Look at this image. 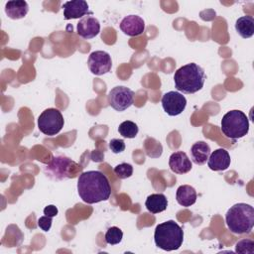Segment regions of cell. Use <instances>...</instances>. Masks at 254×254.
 Listing matches in <instances>:
<instances>
[{
	"label": "cell",
	"mask_w": 254,
	"mask_h": 254,
	"mask_svg": "<svg viewBox=\"0 0 254 254\" xmlns=\"http://www.w3.org/2000/svg\"><path fill=\"white\" fill-rule=\"evenodd\" d=\"M79 197L88 204L107 200L111 194L109 181L100 171L82 172L77 179Z\"/></svg>",
	"instance_id": "6da1fadb"
},
{
	"label": "cell",
	"mask_w": 254,
	"mask_h": 254,
	"mask_svg": "<svg viewBox=\"0 0 254 254\" xmlns=\"http://www.w3.org/2000/svg\"><path fill=\"white\" fill-rule=\"evenodd\" d=\"M206 75L201 66L190 63L181 66L174 74L175 87L186 94H193L199 91L204 84Z\"/></svg>",
	"instance_id": "7a4b0ae2"
},
{
	"label": "cell",
	"mask_w": 254,
	"mask_h": 254,
	"mask_svg": "<svg viewBox=\"0 0 254 254\" xmlns=\"http://www.w3.org/2000/svg\"><path fill=\"white\" fill-rule=\"evenodd\" d=\"M225 222L234 234L250 233L254 226V208L252 205L239 202L232 205L225 214Z\"/></svg>",
	"instance_id": "3957f363"
},
{
	"label": "cell",
	"mask_w": 254,
	"mask_h": 254,
	"mask_svg": "<svg viewBox=\"0 0 254 254\" xmlns=\"http://www.w3.org/2000/svg\"><path fill=\"white\" fill-rule=\"evenodd\" d=\"M154 241L157 247L165 251L178 250L184 241V231L174 220H167L156 226Z\"/></svg>",
	"instance_id": "277c9868"
},
{
	"label": "cell",
	"mask_w": 254,
	"mask_h": 254,
	"mask_svg": "<svg viewBox=\"0 0 254 254\" xmlns=\"http://www.w3.org/2000/svg\"><path fill=\"white\" fill-rule=\"evenodd\" d=\"M221 132L226 138L236 140L244 137L249 132V120L240 110H230L221 119Z\"/></svg>",
	"instance_id": "5b68a950"
},
{
	"label": "cell",
	"mask_w": 254,
	"mask_h": 254,
	"mask_svg": "<svg viewBox=\"0 0 254 254\" xmlns=\"http://www.w3.org/2000/svg\"><path fill=\"white\" fill-rule=\"evenodd\" d=\"M64 120L62 112L56 108H48L44 110L38 118L39 130L48 136L58 134L64 127Z\"/></svg>",
	"instance_id": "8992f818"
},
{
	"label": "cell",
	"mask_w": 254,
	"mask_h": 254,
	"mask_svg": "<svg viewBox=\"0 0 254 254\" xmlns=\"http://www.w3.org/2000/svg\"><path fill=\"white\" fill-rule=\"evenodd\" d=\"M74 167H78V165L71 159L64 156H56L45 166V173L53 180L62 181L74 177L70 174L71 168Z\"/></svg>",
	"instance_id": "52a82bcc"
},
{
	"label": "cell",
	"mask_w": 254,
	"mask_h": 254,
	"mask_svg": "<svg viewBox=\"0 0 254 254\" xmlns=\"http://www.w3.org/2000/svg\"><path fill=\"white\" fill-rule=\"evenodd\" d=\"M108 103L116 111H124L134 103V92L126 86H115L108 93Z\"/></svg>",
	"instance_id": "ba28073f"
},
{
	"label": "cell",
	"mask_w": 254,
	"mask_h": 254,
	"mask_svg": "<svg viewBox=\"0 0 254 254\" xmlns=\"http://www.w3.org/2000/svg\"><path fill=\"white\" fill-rule=\"evenodd\" d=\"M89 70L95 75H102L111 70L112 61L108 53L104 51L92 52L87 60Z\"/></svg>",
	"instance_id": "9c48e42d"
},
{
	"label": "cell",
	"mask_w": 254,
	"mask_h": 254,
	"mask_svg": "<svg viewBox=\"0 0 254 254\" xmlns=\"http://www.w3.org/2000/svg\"><path fill=\"white\" fill-rule=\"evenodd\" d=\"M161 102L164 111L170 116H177L181 114L187 106L186 97L178 91L166 92L163 95Z\"/></svg>",
	"instance_id": "30bf717a"
},
{
	"label": "cell",
	"mask_w": 254,
	"mask_h": 254,
	"mask_svg": "<svg viewBox=\"0 0 254 254\" xmlns=\"http://www.w3.org/2000/svg\"><path fill=\"white\" fill-rule=\"evenodd\" d=\"M63 9H64V18L65 20L78 19V18H83L84 16L93 15V13L89 11L87 2L84 0L66 1L63 4Z\"/></svg>",
	"instance_id": "8fae6325"
},
{
	"label": "cell",
	"mask_w": 254,
	"mask_h": 254,
	"mask_svg": "<svg viewBox=\"0 0 254 254\" xmlns=\"http://www.w3.org/2000/svg\"><path fill=\"white\" fill-rule=\"evenodd\" d=\"M76 32L79 37L85 40L96 37L100 32L99 21L92 15L84 16L79 20L76 27Z\"/></svg>",
	"instance_id": "7c38bea8"
},
{
	"label": "cell",
	"mask_w": 254,
	"mask_h": 254,
	"mask_svg": "<svg viewBox=\"0 0 254 254\" xmlns=\"http://www.w3.org/2000/svg\"><path fill=\"white\" fill-rule=\"evenodd\" d=\"M121 31L130 37H136L143 34L145 30V22L138 15H128L120 23Z\"/></svg>",
	"instance_id": "4fadbf2b"
},
{
	"label": "cell",
	"mask_w": 254,
	"mask_h": 254,
	"mask_svg": "<svg viewBox=\"0 0 254 254\" xmlns=\"http://www.w3.org/2000/svg\"><path fill=\"white\" fill-rule=\"evenodd\" d=\"M169 167L173 173L184 175L191 170L192 165L185 152L177 151L170 156Z\"/></svg>",
	"instance_id": "5bb4252c"
},
{
	"label": "cell",
	"mask_w": 254,
	"mask_h": 254,
	"mask_svg": "<svg viewBox=\"0 0 254 254\" xmlns=\"http://www.w3.org/2000/svg\"><path fill=\"white\" fill-rule=\"evenodd\" d=\"M230 155L225 149L219 148L214 150L208 157L207 166L212 171H224L230 166Z\"/></svg>",
	"instance_id": "9a60e30c"
},
{
	"label": "cell",
	"mask_w": 254,
	"mask_h": 254,
	"mask_svg": "<svg viewBox=\"0 0 254 254\" xmlns=\"http://www.w3.org/2000/svg\"><path fill=\"white\" fill-rule=\"evenodd\" d=\"M197 197L196 190L190 185L180 186L176 192V199L182 206L189 207L195 203Z\"/></svg>",
	"instance_id": "2e32d148"
},
{
	"label": "cell",
	"mask_w": 254,
	"mask_h": 254,
	"mask_svg": "<svg viewBox=\"0 0 254 254\" xmlns=\"http://www.w3.org/2000/svg\"><path fill=\"white\" fill-rule=\"evenodd\" d=\"M29 11V5L24 0L8 1L5 4V13L8 18L12 20H18L24 18Z\"/></svg>",
	"instance_id": "e0dca14e"
},
{
	"label": "cell",
	"mask_w": 254,
	"mask_h": 254,
	"mask_svg": "<svg viewBox=\"0 0 254 254\" xmlns=\"http://www.w3.org/2000/svg\"><path fill=\"white\" fill-rule=\"evenodd\" d=\"M210 147L204 141L195 142L190 148L191 160L196 165H203L208 160L210 155Z\"/></svg>",
	"instance_id": "ac0fdd59"
},
{
	"label": "cell",
	"mask_w": 254,
	"mask_h": 254,
	"mask_svg": "<svg viewBox=\"0 0 254 254\" xmlns=\"http://www.w3.org/2000/svg\"><path fill=\"white\" fill-rule=\"evenodd\" d=\"M145 206L151 213H160L167 209L168 199L163 193H152L147 197Z\"/></svg>",
	"instance_id": "d6986e66"
},
{
	"label": "cell",
	"mask_w": 254,
	"mask_h": 254,
	"mask_svg": "<svg viewBox=\"0 0 254 254\" xmlns=\"http://www.w3.org/2000/svg\"><path fill=\"white\" fill-rule=\"evenodd\" d=\"M235 30L244 39H248L254 35V18L246 15L238 18L235 22Z\"/></svg>",
	"instance_id": "ffe728a7"
},
{
	"label": "cell",
	"mask_w": 254,
	"mask_h": 254,
	"mask_svg": "<svg viewBox=\"0 0 254 254\" xmlns=\"http://www.w3.org/2000/svg\"><path fill=\"white\" fill-rule=\"evenodd\" d=\"M138 126L136 123H134L133 121H124L122 122L119 127H118V132L119 134L124 137V138H129V139H132V138H135L138 134Z\"/></svg>",
	"instance_id": "44dd1931"
},
{
	"label": "cell",
	"mask_w": 254,
	"mask_h": 254,
	"mask_svg": "<svg viewBox=\"0 0 254 254\" xmlns=\"http://www.w3.org/2000/svg\"><path fill=\"white\" fill-rule=\"evenodd\" d=\"M123 237L122 230L117 226H111L105 233V242L110 245H115L121 242Z\"/></svg>",
	"instance_id": "7402d4cb"
},
{
	"label": "cell",
	"mask_w": 254,
	"mask_h": 254,
	"mask_svg": "<svg viewBox=\"0 0 254 254\" xmlns=\"http://www.w3.org/2000/svg\"><path fill=\"white\" fill-rule=\"evenodd\" d=\"M235 252L241 254H253L254 253V241L249 238L239 240L235 244Z\"/></svg>",
	"instance_id": "603a6c76"
},
{
	"label": "cell",
	"mask_w": 254,
	"mask_h": 254,
	"mask_svg": "<svg viewBox=\"0 0 254 254\" xmlns=\"http://www.w3.org/2000/svg\"><path fill=\"white\" fill-rule=\"evenodd\" d=\"M114 173H115V175L119 179L124 180V179L130 178L132 176V174H133V167L130 164L121 163V164L117 165L114 168Z\"/></svg>",
	"instance_id": "cb8c5ba5"
},
{
	"label": "cell",
	"mask_w": 254,
	"mask_h": 254,
	"mask_svg": "<svg viewBox=\"0 0 254 254\" xmlns=\"http://www.w3.org/2000/svg\"><path fill=\"white\" fill-rule=\"evenodd\" d=\"M109 149L114 154L122 153L125 150V143L122 139H111L109 141Z\"/></svg>",
	"instance_id": "d4e9b609"
},
{
	"label": "cell",
	"mask_w": 254,
	"mask_h": 254,
	"mask_svg": "<svg viewBox=\"0 0 254 254\" xmlns=\"http://www.w3.org/2000/svg\"><path fill=\"white\" fill-rule=\"evenodd\" d=\"M52 222H53V217L51 216H47V215H44V216H41L39 219H38V226L44 230V231H49L51 229V226H52Z\"/></svg>",
	"instance_id": "484cf974"
},
{
	"label": "cell",
	"mask_w": 254,
	"mask_h": 254,
	"mask_svg": "<svg viewBox=\"0 0 254 254\" xmlns=\"http://www.w3.org/2000/svg\"><path fill=\"white\" fill-rule=\"evenodd\" d=\"M58 212H59V210H58L57 206H55L53 204H50V205H48V206H46L44 208V214L47 215V216L54 217V216H56L58 214Z\"/></svg>",
	"instance_id": "4316f807"
}]
</instances>
